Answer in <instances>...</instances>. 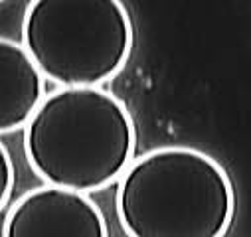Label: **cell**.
Segmentation results:
<instances>
[{
    "instance_id": "1",
    "label": "cell",
    "mask_w": 251,
    "mask_h": 237,
    "mask_svg": "<svg viewBox=\"0 0 251 237\" xmlns=\"http://www.w3.org/2000/svg\"><path fill=\"white\" fill-rule=\"evenodd\" d=\"M135 148L131 111L103 87H57L24 127V154L36 176L79 194L119 182Z\"/></svg>"
},
{
    "instance_id": "2",
    "label": "cell",
    "mask_w": 251,
    "mask_h": 237,
    "mask_svg": "<svg viewBox=\"0 0 251 237\" xmlns=\"http://www.w3.org/2000/svg\"><path fill=\"white\" fill-rule=\"evenodd\" d=\"M115 208L129 237H224L235 192L227 170L208 152L158 146L125 170Z\"/></svg>"
},
{
    "instance_id": "3",
    "label": "cell",
    "mask_w": 251,
    "mask_h": 237,
    "mask_svg": "<svg viewBox=\"0 0 251 237\" xmlns=\"http://www.w3.org/2000/svg\"><path fill=\"white\" fill-rule=\"evenodd\" d=\"M133 42L119 0H34L24 10L20 44L59 87H101L127 66Z\"/></svg>"
},
{
    "instance_id": "4",
    "label": "cell",
    "mask_w": 251,
    "mask_h": 237,
    "mask_svg": "<svg viewBox=\"0 0 251 237\" xmlns=\"http://www.w3.org/2000/svg\"><path fill=\"white\" fill-rule=\"evenodd\" d=\"M2 237H109V229L87 194L44 184L10 206Z\"/></svg>"
},
{
    "instance_id": "5",
    "label": "cell",
    "mask_w": 251,
    "mask_h": 237,
    "mask_svg": "<svg viewBox=\"0 0 251 237\" xmlns=\"http://www.w3.org/2000/svg\"><path fill=\"white\" fill-rule=\"evenodd\" d=\"M46 97V79L22 44L0 36V135L24 129Z\"/></svg>"
},
{
    "instance_id": "6",
    "label": "cell",
    "mask_w": 251,
    "mask_h": 237,
    "mask_svg": "<svg viewBox=\"0 0 251 237\" xmlns=\"http://www.w3.org/2000/svg\"><path fill=\"white\" fill-rule=\"evenodd\" d=\"M14 178L16 174H14V162L10 158V152L0 142V210L10 200V194L14 188Z\"/></svg>"
}]
</instances>
